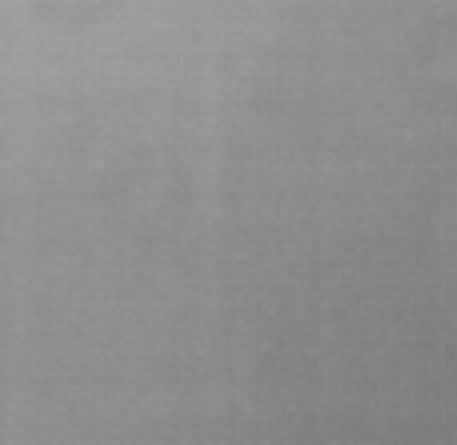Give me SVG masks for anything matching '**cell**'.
Here are the masks:
<instances>
[]
</instances>
